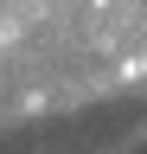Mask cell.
I'll list each match as a JSON object with an SVG mask.
<instances>
[{"label": "cell", "instance_id": "obj_1", "mask_svg": "<svg viewBox=\"0 0 147 154\" xmlns=\"http://www.w3.org/2000/svg\"><path fill=\"white\" fill-rule=\"evenodd\" d=\"M96 7H109V0H96Z\"/></svg>", "mask_w": 147, "mask_h": 154}]
</instances>
